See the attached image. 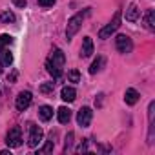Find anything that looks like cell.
I'll list each match as a JSON object with an SVG mask.
<instances>
[{
	"mask_svg": "<svg viewBox=\"0 0 155 155\" xmlns=\"http://www.w3.org/2000/svg\"><path fill=\"white\" fill-rule=\"evenodd\" d=\"M64 62H66V57L60 49H55L51 53V57L48 58L46 62V68H48V73L53 75V79H58L62 75V68H64Z\"/></svg>",
	"mask_w": 155,
	"mask_h": 155,
	"instance_id": "cell-1",
	"label": "cell"
},
{
	"mask_svg": "<svg viewBox=\"0 0 155 155\" xmlns=\"http://www.w3.org/2000/svg\"><path fill=\"white\" fill-rule=\"evenodd\" d=\"M86 15H90V9H84V11H81V13H77V15H73V17L68 20V28H66V37H68V40L77 35V31L81 29L82 20H84Z\"/></svg>",
	"mask_w": 155,
	"mask_h": 155,
	"instance_id": "cell-2",
	"label": "cell"
},
{
	"mask_svg": "<svg viewBox=\"0 0 155 155\" xmlns=\"http://www.w3.org/2000/svg\"><path fill=\"white\" fill-rule=\"evenodd\" d=\"M119 26H120V11H117L115 17H113V20H111L106 28H102V29L99 31V37H101V38H110V37L119 29Z\"/></svg>",
	"mask_w": 155,
	"mask_h": 155,
	"instance_id": "cell-3",
	"label": "cell"
},
{
	"mask_svg": "<svg viewBox=\"0 0 155 155\" xmlns=\"http://www.w3.org/2000/svg\"><path fill=\"white\" fill-rule=\"evenodd\" d=\"M6 142L9 148H18L22 144V131L18 126H13L9 131H8V137H6Z\"/></svg>",
	"mask_w": 155,
	"mask_h": 155,
	"instance_id": "cell-4",
	"label": "cell"
},
{
	"mask_svg": "<svg viewBox=\"0 0 155 155\" xmlns=\"http://www.w3.org/2000/svg\"><path fill=\"white\" fill-rule=\"evenodd\" d=\"M115 46L119 53H130L133 49V42L128 35H117L115 37Z\"/></svg>",
	"mask_w": 155,
	"mask_h": 155,
	"instance_id": "cell-5",
	"label": "cell"
},
{
	"mask_svg": "<svg viewBox=\"0 0 155 155\" xmlns=\"http://www.w3.org/2000/svg\"><path fill=\"white\" fill-rule=\"evenodd\" d=\"M42 137H44V131H42V128H38V126H33V124H31V128H29V139H28V146H29V148H37V146L42 142Z\"/></svg>",
	"mask_w": 155,
	"mask_h": 155,
	"instance_id": "cell-6",
	"label": "cell"
},
{
	"mask_svg": "<svg viewBox=\"0 0 155 155\" xmlns=\"http://www.w3.org/2000/svg\"><path fill=\"white\" fill-rule=\"evenodd\" d=\"M91 119H93V111L88 106L81 108V111L77 113V122H79V126H82V128H88L91 124Z\"/></svg>",
	"mask_w": 155,
	"mask_h": 155,
	"instance_id": "cell-7",
	"label": "cell"
},
{
	"mask_svg": "<svg viewBox=\"0 0 155 155\" xmlns=\"http://www.w3.org/2000/svg\"><path fill=\"white\" fill-rule=\"evenodd\" d=\"M31 99H33V95H31V91H22V93H18V97H17V110L18 111H24V110H28L29 108V104H31Z\"/></svg>",
	"mask_w": 155,
	"mask_h": 155,
	"instance_id": "cell-8",
	"label": "cell"
},
{
	"mask_svg": "<svg viewBox=\"0 0 155 155\" xmlns=\"http://www.w3.org/2000/svg\"><path fill=\"white\" fill-rule=\"evenodd\" d=\"M75 97H77L75 88H71V86H64V88H62V91H60V99H62L64 102H73Z\"/></svg>",
	"mask_w": 155,
	"mask_h": 155,
	"instance_id": "cell-9",
	"label": "cell"
},
{
	"mask_svg": "<svg viewBox=\"0 0 155 155\" xmlns=\"http://www.w3.org/2000/svg\"><path fill=\"white\" fill-rule=\"evenodd\" d=\"M57 117H58V122L60 124H68L69 119H71V110L66 108V106H62V108L57 110Z\"/></svg>",
	"mask_w": 155,
	"mask_h": 155,
	"instance_id": "cell-10",
	"label": "cell"
},
{
	"mask_svg": "<svg viewBox=\"0 0 155 155\" xmlns=\"http://www.w3.org/2000/svg\"><path fill=\"white\" fill-rule=\"evenodd\" d=\"M91 53H93V40H91V37H84V40H82V57L86 58V57H91Z\"/></svg>",
	"mask_w": 155,
	"mask_h": 155,
	"instance_id": "cell-11",
	"label": "cell"
},
{
	"mask_svg": "<svg viewBox=\"0 0 155 155\" xmlns=\"http://www.w3.org/2000/svg\"><path fill=\"white\" fill-rule=\"evenodd\" d=\"M124 101H126V104H128V106L137 104V101H139V91H137V90H133V88L126 90V93H124Z\"/></svg>",
	"mask_w": 155,
	"mask_h": 155,
	"instance_id": "cell-12",
	"label": "cell"
},
{
	"mask_svg": "<svg viewBox=\"0 0 155 155\" xmlns=\"http://www.w3.org/2000/svg\"><path fill=\"white\" fill-rule=\"evenodd\" d=\"M137 18H139V8H137V4H131V6L126 9V20L135 22Z\"/></svg>",
	"mask_w": 155,
	"mask_h": 155,
	"instance_id": "cell-13",
	"label": "cell"
},
{
	"mask_svg": "<svg viewBox=\"0 0 155 155\" xmlns=\"http://www.w3.org/2000/svg\"><path fill=\"white\" fill-rule=\"evenodd\" d=\"M38 117H40L42 120H49V119L53 117V108H51V106H46V104L40 106V108H38Z\"/></svg>",
	"mask_w": 155,
	"mask_h": 155,
	"instance_id": "cell-14",
	"label": "cell"
},
{
	"mask_svg": "<svg viewBox=\"0 0 155 155\" xmlns=\"http://www.w3.org/2000/svg\"><path fill=\"white\" fill-rule=\"evenodd\" d=\"M146 28H148L150 31L155 29V11H153V9H148V11H146Z\"/></svg>",
	"mask_w": 155,
	"mask_h": 155,
	"instance_id": "cell-15",
	"label": "cell"
},
{
	"mask_svg": "<svg viewBox=\"0 0 155 155\" xmlns=\"http://www.w3.org/2000/svg\"><path fill=\"white\" fill-rule=\"evenodd\" d=\"M102 66H104V57H97V60H93V64L90 66V73L95 75L97 71H101Z\"/></svg>",
	"mask_w": 155,
	"mask_h": 155,
	"instance_id": "cell-16",
	"label": "cell"
},
{
	"mask_svg": "<svg viewBox=\"0 0 155 155\" xmlns=\"http://www.w3.org/2000/svg\"><path fill=\"white\" fill-rule=\"evenodd\" d=\"M0 53H2V64L4 66H11L13 64V55H11L9 49H2Z\"/></svg>",
	"mask_w": 155,
	"mask_h": 155,
	"instance_id": "cell-17",
	"label": "cell"
},
{
	"mask_svg": "<svg viewBox=\"0 0 155 155\" xmlns=\"http://www.w3.org/2000/svg\"><path fill=\"white\" fill-rule=\"evenodd\" d=\"M13 42V37L11 35H0V51L6 49V46H9Z\"/></svg>",
	"mask_w": 155,
	"mask_h": 155,
	"instance_id": "cell-18",
	"label": "cell"
},
{
	"mask_svg": "<svg viewBox=\"0 0 155 155\" xmlns=\"http://www.w3.org/2000/svg\"><path fill=\"white\" fill-rule=\"evenodd\" d=\"M0 20H2L4 24H9V22H15V13H11V11H4L2 15H0Z\"/></svg>",
	"mask_w": 155,
	"mask_h": 155,
	"instance_id": "cell-19",
	"label": "cell"
},
{
	"mask_svg": "<svg viewBox=\"0 0 155 155\" xmlns=\"http://www.w3.org/2000/svg\"><path fill=\"white\" fill-rule=\"evenodd\" d=\"M68 79H69V82H81V73L77 69H69L68 71Z\"/></svg>",
	"mask_w": 155,
	"mask_h": 155,
	"instance_id": "cell-20",
	"label": "cell"
},
{
	"mask_svg": "<svg viewBox=\"0 0 155 155\" xmlns=\"http://www.w3.org/2000/svg\"><path fill=\"white\" fill-rule=\"evenodd\" d=\"M55 90V82H44L40 86V93H51Z\"/></svg>",
	"mask_w": 155,
	"mask_h": 155,
	"instance_id": "cell-21",
	"label": "cell"
},
{
	"mask_svg": "<svg viewBox=\"0 0 155 155\" xmlns=\"http://www.w3.org/2000/svg\"><path fill=\"white\" fill-rule=\"evenodd\" d=\"M71 142H73V133L69 131V133H68V137H66V144H64V151H68V150L71 148Z\"/></svg>",
	"mask_w": 155,
	"mask_h": 155,
	"instance_id": "cell-22",
	"label": "cell"
},
{
	"mask_svg": "<svg viewBox=\"0 0 155 155\" xmlns=\"http://www.w3.org/2000/svg\"><path fill=\"white\" fill-rule=\"evenodd\" d=\"M51 150H53V140H48V142H46V146L40 150V153H49Z\"/></svg>",
	"mask_w": 155,
	"mask_h": 155,
	"instance_id": "cell-23",
	"label": "cell"
},
{
	"mask_svg": "<svg viewBox=\"0 0 155 155\" xmlns=\"http://www.w3.org/2000/svg\"><path fill=\"white\" fill-rule=\"evenodd\" d=\"M57 2V0H38V4L42 6V8H49V6H53Z\"/></svg>",
	"mask_w": 155,
	"mask_h": 155,
	"instance_id": "cell-24",
	"label": "cell"
},
{
	"mask_svg": "<svg viewBox=\"0 0 155 155\" xmlns=\"http://www.w3.org/2000/svg\"><path fill=\"white\" fill-rule=\"evenodd\" d=\"M17 8H26L28 6V0H13Z\"/></svg>",
	"mask_w": 155,
	"mask_h": 155,
	"instance_id": "cell-25",
	"label": "cell"
},
{
	"mask_svg": "<svg viewBox=\"0 0 155 155\" xmlns=\"http://www.w3.org/2000/svg\"><path fill=\"white\" fill-rule=\"evenodd\" d=\"M86 150H88V142H86V140H84L79 148H77V151H86Z\"/></svg>",
	"mask_w": 155,
	"mask_h": 155,
	"instance_id": "cell-26",
	"label": "cell"
},
{
	"mask_svg": "<svg viewBox=\"0 0 155 155\" xmlns=\"http://www.w3.org/2000/svg\"><path fill=\"white\" fill-rule=\"evenodd\" d=\"M15 79H17V73H11V77H9V82H15Z\"/></svg>",
	"mask_w": 155,
	"mask_h": 155,
	"instance_id": "cell-27",
	"label": "cell"
},
{
	"mask_svg": "<svg viewBox=\"0 0 155 155\" xmlns=\"http://www.w3.org/2000/svg\"><path fill=\"white\" fill-rule=\"evenodd\" d=\"M0 155H11V151L9 150H2V151H0Z\"/></svg>",
	"mask_w": 155,
	"mask_h": 155,
	"instance_id": "cell-28",
	"label": "cell"
},
{
	"mask_svg": "<svg viewBox=\"0 0 155 155\" xmlns=\"http://www.w3.org/2000/svg\"><path fill=\"white\" fill-rule=\"evenodd\" d=\"M0 73H2V64H0Z\"/></svg>",
	"mask_w": 155,
	"mask_h": 155,
	"instance_id": "cell-29",
	"label": "cell"
}]
</instances>
